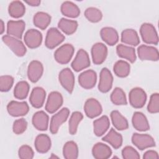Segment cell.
I'll return each mask as SVG.
<instances>
[{"instance_id":"10","label":"cell","mask_w":159,"mask_h":159,"mask_svg":"<svg viewBox=\"0 0 159 159\" xmlns=\"http://www.w3.org/2000/svg\"><path fill=\"white\" fill-rule=\"evenodd\" d=\"M7 111L12 117L25 116L29 111V107L25 101H11L7 105Z\"/></svg>"},{"instance_id":"26","label":"cell","mask_w":159,"mask_h":159,"mask_svg":"<svg viewBox=\"0 0 159 159\" xmlns=\"http://www.w3.org/2000/svg\"><path fill=\"white\" fill-rule=\"evenodd\" d=\"M116 53L119 57L126 59L132 63H134L137 58L135 48L126 45L121 43L117 45L116 47Z\"/></svg>"},{"instance_id":"7","label":"cell","mask_w":159,"mask_h":159,"mask_svg":"<svg viewBox=\"0 0 159 159\" xmlns=\"http://www.w3.org/2000/svg\"><path fill=\"white\" fill-rule=\"evenodd\" d=\"M90 63V59L88 52L84 49H80L71 62V66L74 71L78 72L89 67Z\"/></svg>"},{"instance_id":"2","label":"cell","mask_w":159,"mask_h":159,"mask_svg":"<svg viewBox=\"0 0 159 159\" xmlns=\"http://www.w3.org/2000/svg\"><path fill=\"white\" fill-rule=\"evenodd\" d=\"M2 40L17 57H20L25 55L26 47L20 39L7 34L2 37Z\"/></svg>"},{"instance_id":"38","label":"cell","mask_w":159,"mask_h":159,"mask_svg":"<svg viewBox=\"0 0 159 159\" xmlns=\"http://www.w3.org/2000/svg\"><path fill=\"white\" fill-rule=\"evenodd\" d=\"M83 115L81 112H73L68 121V131L71 135H75L77 132V129L80 122L83 120Z\"/></svg>"},{"instance_id":"16","label":"cell","mask_w":159,"mask_h":159,"mask_svg":"<svg viewBox=\"0 0 159 159\" xmlns=\"http://www.w3.org/2000/svg\"><path fill=\"white\" fill-rule=\"evenodd\" d=\"M84 111L88 117L93 119L102 113V107L96 99L89 98L86 101L84 104Z\"/></svg>"},{"instance_id":"32","label":"cell","mask_w":159,"mask_h":159,"mask_svg":"<svg viewBox=\"0 0 159 159\" xmlns=\"http://www.w3.org/2000/svg\"><path fill=\"white\" fill-rule=\"evenodd\" d=\"M78 26L76 20H71L66 18H61L58 22V27L66 35L74 34Z\"/></svg>"},{"instance_id":"22","label":"cell","mask_w":159,"mask_h":159,"mask_svg":"<svg viewBox=\"0 0 159 159\" xmlns=\"http://www.w3.org/2000/svg\"><path fill=\"white\" fill-rule=\"evenodd\" d=\"M100 35L102 40L110 46L116 45L119 41L118 32L111 27H102L100 30Z\"/></svg>"},{"instance_id":"45","label":"cell","mask_w":159,"mask_h":159,"mask_svg":"<svg viewBox=\"0 0 159 159\" xmlns=\"http://www.w3.org/2000/svg\"><path fill=\"white\" fill-rule=\"evenodd\" d=\"M18 155L21 159H32L34 158V152L29 145H23L19 148Z\"/></svg>"},{"instance_id":"17","label":"cell","mask_w":159,"mask_h":159,"mask_svg":"<svg viewBox=\"0 0 159 159\" xmlns=\"http://www.w3.org/2000/svg\"><path fill=\"white\" fill-rule=\"evenodd\" d=\"M113 76L111 72L107 68H103L99 75L98 89L103 93H107L112 88Z\"/></svg>"},{"instance_id":"9","label":"cell","mask_w":159,"mask_h":159,"mask_svg":"<svg viewBox=\"0 0 159 159\" xmlns=\"http://www.w3.org/2000/svg\"><path fill=\"white\" fill-rule=\"evenodd\" d=\"M58 80L63 88L69 93H72L75 86V76L69 68L61 70L58 74Z\"/></svg>"},{"instance_id":"15","label":"cell","mask_w":159,"mask_h":159,"mask_svg":"<svg viewBox=\"0 0 159 159\" xmlns=\"http://www.w3.org/2000/svg\"><path fill=\"white\" fill-rule=\"evenodd\" d=\"M42 33L34 29H29L26 31L24 36V40L25 45L30 48L39 47L42 42Z\"/></svg>"},{"instance_id":"14","label":"cell","mask_w":159,"mask_h":159,"mask_svg":"<svg viewBox=\"0 0 159 159\" xmlns=\"http://www.w3.org/2000/svg\"><path fill=\"white\" fill-rule=\"evenodd\" d=\"M97 81V74L93 70H87L78 76L79 84L84 89H90L94 87Z\"/></svg>"},{"instance_id":"24","label":"cell","mask_w":159,"mask_h":159,"mask_svg":"<svg viewBox=\"0 0 159 159\" xmlns=\"http://www.w3.org/2000/svg\"><path fill=\"white\" fill-rule=\"evenodd\" d=\"M35 148L37 152L45 153L49 151L52 146V142L50 137L45 134L38 135L34 141Z\"/></svg>"},{"instance_id":"21","label":"cell","mask_w":159,"mask_h":159,"mask_svg":"<svg viewBox=\"0 0 159 159\" xmlns=\"http://www.w3.org/2000/svg\"><path fill=\"white\" fill-rule=\"evenodd\" d=\"M48 116L43 111L35 112L32 118V123L34 127L38 130H47L48 127Z\"/></svg>"},{"instance_id":"6","label":"cell","mask_w":159,"mask_h":159,"mask_svg":"<svg viewBox=\"0 0 159 159\" xmlns=\"http://www.w3.org/2000/svg\"><path fill=\"white\" fill-rule=\"evenodd\" d=\"M69 115L70 110L67 107H63L52 116L50 122V131L52 134L58 132L60 127L66 122Z\"/></svg>"},{"instance_id":"30","label":"cell","mask_w":159,"mask_h":159,"mask_svg":"<svg viewBox=\"0 0 159 159\" xmlns=\"http://www.w3.org/2000/svg\"><path fill=\"white\" fill-rule=\"evenodd\" d=\"M112 123L116 129L124 130L128 129L129 123L127 119L118 111H112L110 114Z\"/></svg>"},{"instance_id":"28","label":"cell","mask_w":159,"mask_h":159,"mask_svg":"<svg viewBox=\"0 0 159 159\" xmlns=\"http://www.w3.org/2000/svg\"><path fill=\"white\" fill-rule=\"evenodd\" d=\"M102 141L109 143L115 149L120 148L123 142L122 135L113 128L111 129L109 132L102 138Z\"/></svg>"},{"instance_id":"37","label":"cell","mask_w":159,"mask_h":159,"mask_svg":"<svg viewBox=\"0 0 159 159\" xmlns=\"http://www.w3.org/2000/svg\"><path fill=\"white\" fill-rule=\"evenodd\" d=\"M29 89L30 86L27 81H19L15 86L14 89V96L17 99H24L27 97Z\"/></svg>"},{"instance_id":"4","label":"cell","mask_w":159,"mask_h":159,"mask_svg":"<svg viewBox=\"0 0 159 159\" xmlns=\"http://www.w3.org/2000/svg\"><path fill=\"white\" fill-rule=\"evenodd\" d=\"M131 140L132 143L140 150L153 147L156 145L154 139L151 135L147 134L134 133Z\"/></svg>"},{"instance_id":"48","label":"cell","mask_w":159,"mask_h":159,"mask_svg":"<svg viewBox=\"0 0 159 159\" xmlns=\"http://www.w3.org/2000/svg\"><path fill=\"white\" fill-rule=\"evenodd\" d=\"M0 22H1V24H0V26H1L0 34L2 35L4 33V32L5 31V25H4V22H3V20L2 19L0 20Z\"/></svg>"},{"instance_id":"12","label":"cell","mask_w":159,"mask_h":159,"mask_svg":"<svg viewBox=\"0 0 159 159\" xmlns=\"http://www.w3.org/2000/svg\"><path fill=\"white\" fill-rule=\"evenodd\" d=\"M63 102V98L61 94L58 91H52L48 96L45 110L50 114H53L58 111Z\"/></svg>"},{"instance_id":"11","label":"cell","mask_w":159,"mask_h":159,"mask_svg":"<svg viewBox=\"0 0 159 159\" xmlns=\"http://www.w3.org/2000/svg\"><path fill=\"white\" fill-rule=\"evenodd\" d=\"M107 48L105 44L101 42L94 43L91 50L93 62L95 65L102 64L107 56Z\"/></svg>"},{"instance_id":"31","label":"cell","mask_w":159,"mask_h":159,"mask_svg":"<svg viewBox=\"0 0 159 159\" xmlns=\"http://www.w3.org/2000/svg\"><path fill=\"white\" fill-rule=\"evenodd\" d=\"M60 11L63 15L71 18L78 17L80 14V9L78 6L73 2L68 1L61 4Z\"/></svg>"},{"instance_id":"23","label":"cell","mask_w":159,"mask_h":159,"mask_svg":"<svg viewBox=\"0 0 159 159\" xmlns=\"http://www.w3.org/2000/svg\"><path fill=\"white\" fill-rule=\"evenodd\" d=\"M132 125L135 129L140 132L147 131L150 129L148 121L146 116L141 112H135L132 117Z\"/></svg>"},{"instance_id":"44","label":"cell","mask_w":159,"mask_h":159,"mask_svg":"<svg viewBox=\"0 0 159 159\" xmlns=\"http://www.w3.org/2000/svg\"><path fill=\"white\" fill-rule=\"evenodd\" d=\"M122 156L124 159H139L140 155L139 152L131 146H125L121 152Z\"/></svg>"},{"instance_id":"25","label":"cell","mask_w":159,"mask_h":159,"mask_svg":"<svg viewBox=\"0 0 159 159\" xmlns=\"http://www.w3.org/2000/svg\"><path fill=\"white\" fill-rule=\"evenodd\" d=\"M112 150L106 144L102 142H98L94 145L92 148V154L96 159H107L111 157Z\"/></svg>"},{"instance_id":"3","label":"cell","mask_w":159,"mask_h":159,"mask_svg":"<svg viewBox=\"0 0 159 159\" xmlns=\"http://www.w3.org/2000/svg\"><path fill=\"white\" fill-rule=\"evenodd\" d=\"M74 52L75 48L71 44L65 43L55 50L54 53L55 60L60 64H67L71 59Z\"/></svg>"},{"instance_id":"36","label":"cell","mask_w":159,"mask_h":159,"mask_svg":"<svg viewBox=\"0 0 159 159\" xmlns=\"http://www.w3.org/2000/svg\"><path fill=\"white\" fill-rule=\"evenodd\" d=\"M113 71L117 76L119 78H125L130 73V65L127 61L120 60L114 63Z\"/></svg>"},{"instance_id":"39","label":"cell","mask_w":159,"mask_h":159,"mask_svg":"<svg viewBox=\"0 0 159 159\" xmlns=\"http://www.w3.org/2000/svg\"><path fill=\"white\" fill-rule=\"evenodd\" d=\"M110 98L111 102L115 105L122 106L127 104L125 93L120 88H115L111 93Z\"/></svg>"},{"instance_id":"33","label":"cell","mask_w":159,"mask_h":159,"mask_svg":"<svg viewBox=\"0 0 159 159\" xmlns=\"http://www.w3.org/2000/svg\"><path fill=\"white\" fill-rule=\"evenodd\" d=\"M33 22L39 29L45 30L51 22V16L45 12H37L34 16Z\"/></svg>"},{"instance_id":"41","label":"cell","mask_w":159,"mask_h":159,"mask_svg":"<svg viewBox=\"0 0 159 159\" xmlns=\"http://www.w3.org/2000/svg\"><path fill=\"white\" fill-rule=\"evenodd\" d=\"M147 111L152 114H156L159 112V94L153 93L150 96V101L147 106Z\"/></svg>"},{"instance_id":"40","label":"cell","mask_w":159,"mask_h":159,"mask_svg":"<svg viewBox=\"0 0 159 159\" xmlns=\"http://www.w3.org/2000/svg\"><path fill=\"white\" fill-rule=\"evenodd\" d=\"M84 15L89 22L93 23L101 21L102 18V13L101 10L94 7H88L85 10Z\"/></svg>"},{"instance_id":"18","label":"cell","mask_w":159,"mask_h":159,"mask_svg":"<svg viewBox=\"0 0 159 159\" xmlns=\"http://www.w3.org/2000/svg\"><path fill=\"white\" fill-rule=\"evenodd\" d=\"M25 28V23L22 20H10L7 23V35L21 39Z\"/></svg>"},{"instance_id":"34","label":"cell","mask_w":159,"mask_h":159,"mask_svg":"<svg viewBox=\"0 0 159 159\" xmlns=\"http://www.w3.org/2000/svg\"><path fill=\"white\" fill-rule=\"evenodd\" d=\"M8 12L13 18H20L25 12V7L22 1H13L10 2L8 6Z\"/></svg>"},{"instance_id":"20","label":"cell","mask_w":159,"mask_h":159,"mask_svg":"<svg viewBox=\"0 0 159 159\" xmlns=\"http://www.w3.org/2000/svg\"><path fill=\"white\" fill-rule=\"evenodd\" d=\"M46 98V92L45 89L39 86L33 88L30 94L29 102L32 106L39 109L43 106Z\"/></svg>"},{"instance_id":"5","label":"cell","mask_w":159,"mask_h":159,"mask_svg":"<svg viewBox=\"0 0 159 159\" xmlns=\"http://www.w3.org/2000/svg\"><path fill=\"white\" fill-rule=\"evenodd\" d=\"M130 104L134 108H142L145 104L147 101V94L144 89L136 87L132 89L129 94Z\"/></svg>"},{"instance_id":"1","label":"cell","mask_w":159,"mask_h":159,"mask_svg":"<svg viewBox=\"0 0 159 159\" xmlns=\"http://www.w3.org/2000/svg\"><path fill=\"white\" fill-rule=\"evenodd\" d=\"M140 34L143 41L147 44L157 45L158 36L155 27L150 23H143L140 27Z\"/></svg>"},{"instance_id":"35","label":"cell","mask_w":159,"mask_h":159,"mask_svg":"<svg viewBox=\"0 0 159 159\" xmlns=\"http://www.w3.org/2000/svg\"><path fill=\"white\" fill-rule=\"evenodd\" d=\"M78 147L74 141L66 142L63 147V155L66 159H76L78 157Z\"/></svg>"},{"instance_id":"13","label":"cell","mask_w":159,"mask_h":159,"mask_svg":"<svg viewBox=\"0 0 159 159\" xmlns=\"http://www.w3.org/2000/svg\"><path fill=\"white\" fill-rule=\"evenodd\" d=\"M137 54L141 60L157 61L159 59V53L157 48L146 45H141L137 48Z\"/></svg>"},{"instance_id":"8","label":"cell","mask_w":159,"mask_h":159,"mask_svg":"<svg viewBox=\"0 0 159 159\" xmlns=\"http://www.w3.org/2000/svg\"><path fill=\"white\" fill-rule=\"evenodd\" d=\"M65 39V36L57 28L51 27L47 32L45 45L48 48L53 49L61 43Z\"/></svg>"},{"instance_id":"27","label":"cell","mask_w":159,"mask_h":159,"mask_svg":"<svg viewBox=\"0 0 159 159\" xmlns=\"http://www.w3.org/2000/svg\"><path fill=\"white\" fill-rule=\"evenodd\" d=\"M109 127L110 121L109 117L106 115L102 116L93 121V132L98 137L104 135L107 132Z\"/></svg>"},{"instance_id":"46","label":"cell","mask_w":159,"mask_h":159,"mask_svg":"<svg viewBox=\"0 0 159 159\" xmlns=\"http://www.w3.org/2000/svg\"><path fill=\"white\" fill-rule=\"evenodd\" d=\"M143 158L144 159H158L159 156L158 153L153 150H149L146 151L143 155Z\"/></svg>"},{"instance_id":"42","label":"cell","mask_w":159,"mask_h":159,"mask_svg":"<svg viewBox=\"0 0 159 159\" xmlns=\"http://www.w3.org/2000/svg\"><path fill=\"white\" fill-rule=\"evenodd\" d=\"M27 127V122L24 118H20L14 121L12 131L15 134L20 135L24 133Z\"/></svg>"},{"instance_id":"47","label":"cell","mask_w":159,"mask_h":159,"mask_svg":"<svg viewBox=\"0 0 159 159\" xmlns=\"http://www.w3.org/2000/svg\"><path fill=\"white\" fill-rule=\"evenodd\" d=\"M25 2L30 6L35 7V6H39L40 4L41 1L40 0H29V1H25Z\"/></svg>"},{"instance_id":"19","label":"cell","mask_w":159,"mask_h":159,"mask_svg":"<svg viewBox=\"0 0 159 159\" xmlns=\"http://www.w3.org/2000/svg\"><path fill=\"white\" fill-rule=\"evenodd\" d=\"M43 73V66L38 60H32L27 67V77L32 83L37 82Z\"/></svg>"},{"instance_id":"43","label":"cell","mask_w":159,"mask_h":159,"mask_svg":"<svg viewBox=\"0 0 159 159\" xmlns=\"http://www.w3.org/2000/svg\"><path fill=\"white\" fill-rule=\"evenodd\" d=\"M14 84V78L10 75H2L0 77V91L7 92L9 91Z\"/></svg>"},{"instance_id":"29","label":"cell","mask_w":159,"mask_h":159,"mask_svg":"<svg viewBox=\"0 0 159 159\" xmlns=\"http://www.w3.org/2000/svg\"><path fill=\"white\" fill-rule=\"evenodd\" d=\"M121 42L125 44L137 46L140 43V39L136 30L132 29H126L121 32Z\"/></svg>"}]
</instances>
